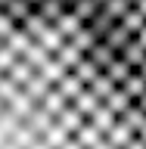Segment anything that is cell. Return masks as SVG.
Returning a JSON list of instances; mask_svg holds the SVG:
<instances>
[{
	"instance_id": "1",
	"label": "cell",
	"mask_w": 146,
	"mask_h": 149,
	"mask_svg": "<svg viewBox=\"0 0 146 149\" xmlns=\"http://www.w3.org/2000/svg\"><path fill=\"white\" fill-rule=\"evenodd\" d=\"M0 149H146V87L87 0H0Z\"/></svg>"
}]
</instances>
